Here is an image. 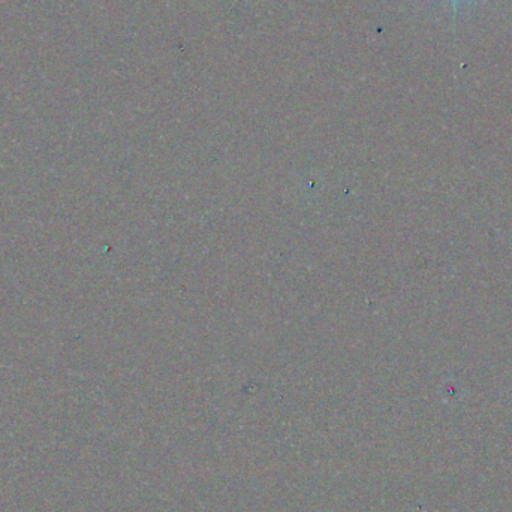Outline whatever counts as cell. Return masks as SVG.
Instances as JSON below:
<instances>
[{
  "instance_id": "1",
  "label": "cell",
  "mask_w": 512,
  "mask_h": 512,
  "mask_svg": "<svg viewBox=\"0 0 512 512\" xmlns=\"http://www.w3.org/2000/svg\"><path fill=\"white\" fill-rule=\"evenodd\" d=\"M451 3H453L454 11H457V6H459V0H451Z\"/></svg>"
}]
</instances>
